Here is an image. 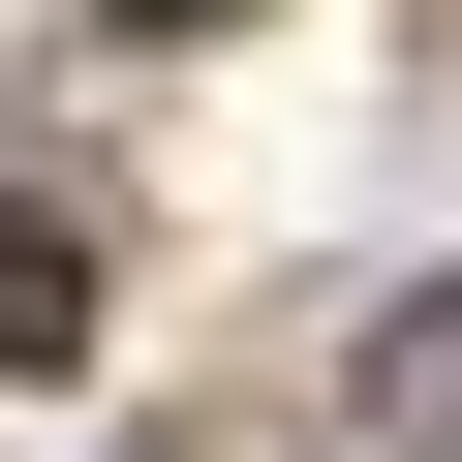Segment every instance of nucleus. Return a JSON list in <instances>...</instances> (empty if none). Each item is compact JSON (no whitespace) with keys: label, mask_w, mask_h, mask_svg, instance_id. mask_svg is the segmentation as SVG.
Listing matches in <instances>:
<instances>
[{"label":"nucleus","mask_w":462,"mask_h":462,"mask_svg":"<svg viewBox=\"0 0 462 462\" xmlns=\"http://www.w3.org/2000/svg\"><path fill=\"white\" fill-rule=\"evenodd\" d=\"M370 401H401V431L462 401V278H401V309H370Z\"/></svg>","instance_id":"obj_2"},{"label":"nucleus","mask_w":462,"mask_h":462,"mask_svg":"<svg viewBox=\"0 0 462 462\" xmlns=\"http://www.w3.org/2000/svg\"><path fill=\"white\" fill-rule=\"evenodd\" d=\"M93 339V247H62V216H0V370H62Z\"/></svg>","instance_id":"obj_1"},{"label":"nucleus","mask_w":462,"mask_h":462,"mask_svg":"<svg viewBox=\"0 0 462 462\" xmlns=\"http://www.w3.org/2000/svg\"><path fill=\"white\" fill-rule=\"evenodd\" d=\"M124 32H216V0H124Z\"/></svg>","instance_id":"obj_3"}]
</instances>
